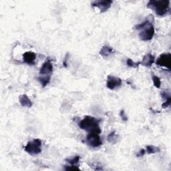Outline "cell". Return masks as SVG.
I'll return each mask as SVG.
<instances>
[{"label": "cell", "instance_id": "6da1fadb", "mask_svg": "<svg viewBox=\"0 0 171 171\" xmlns=\"http://www.w3.org/2000/svg\"><path fill=\"white\" fill-rule=\"evenodd\" d=\"M101 120L91 116H86L82 121L78 122V126L88 133L100 134L102 130L99 126Z\"/></svg>", "mask_w": 171, "mask_h": 171}, {"label": "cell", "instance_id": "7a4b0ae2", "mask_svg": "<svg viewBox=\"0 0 171 171\" xmlns=\"http://www.w3.org/2000/svg\"><path fill=\"white\" fill-rule=\"evenodd\" d=\"M147 7L154 10L158 16L163 17L167 14L170 10V1L169 0H163V1L151 0L148 2Z\"/></svg>", "mask_w": 171, "mask_h": 171}, {"label": "cell", "instance_id": "3957f363", "mask_svg": "<svg viewBox=\"0 0 171 171\" xmlns=\"http://www.w3.org/2000/svg\"><path fill=\"white\" fill-rule=\"evenodd\" d=\"M42 142L39 138H36L27 143L24 146V150L31 155H37L41 152Z\"/></svg>", "mask_w": 171, "mask_h": 171}, {"label": "cell", "instance_id": "277c9868", "mask_svg": "<svg viewBox=\"0 0 171 171\" xmlns=\"http://www.w3.org/2000/svg\"><path fill=\"white\" fill-rule=\"evenodd\" d=\"M85 142L92 148H97L102 145V141L100 136V134L98 133H88L86 138Z\"/></svg>", "mask_w": 171, "mask_h": 171}, {"label": "cell", "instance_id": "5b68a950", "mask_svg": "<svg viewBox=\"0 0 171 171\" xmlns=\"http://www.w3.org/2000/svg\"><path fill=\"white\" fill-rule=\"evenodd\" d=\"M154 33L155 30L154 26L152 24H150L144 27L138 36H139V38L142 41H149L153 38Z\"/></svg>", "mask_w": 171, "mask_h": 171}, {"label": "cell", "instance_id": "8992f818", "mask_svg": "<svg viewBox=\"0 0 171 171\" xmlns=\"http://www.w3.org/2000/svg\"><path fill=\"white\" fill-rule=\"evenodd\" d=\"M156 64L157 66L164 67L167 68L169 70H170L171 66V54L170 53H163L162 54L159 58L156 59Z\"/></svg>", "mask_w": 171, "mask_h": 171}, {"label": "cell", "instance_id": "52a82bcc", "mask_svg": "<svg viewBox=\"0 0 171 171\" xmlns=\"http://www.w3.org/2000/svg\"><path fill=\"white\" fill-rule=\"evenodd\" d=\"M122 81L120 78L109 75L107 77L106 86H107L108 89L113 90L117 88L121 87L122 85Z\"/></svg>", "mask_w": 171, "mask_h": 171}, {"label": "cell", "instance_id": "ba28073f", "mask_svg": "<svg viewBox=\"0 0 171 171\" xmlns=\"http://www.w3.org/2000/svg\"><path fill=\"white\" fill-rule=\"evenodd\" d=\"M113 2L112 0H100V1H94L92 3V7H98L100 10V12L103 13L107 11L110 8Z\"/></svg>", "mask_w": 171, "mask_h": 171}, {"label": "cell", "instance_id": "9c48e42d", "mask_svg": "<svg viewBox=\"0 0 171 171\" xmlns=\"http://www.w3.org/2000/svg\"><path fill=\"white\" fill-rule=\"evenodd\" d=\"M54 68L50 59H47L41 66L40 70V76H52Z\"/></svg>", "mask_w": 171, "mask_h": 171}, {"label": "cell", "instance_id": "30bf717a", "mask_svg": "<svg viewBox=\"0 0 171 171\" xmlns=\"http://www.w3.org/2000/svg\"><path fill=\"white\" fill-rule=\"evenodd\" d=\"M36 59V54L33 52H26L23 54V60L28 65H34Z\"/></svg>", "mask_w": 171, "mask_h": 171}, {"label": "cell", "instance_id": "8fae6325", "mask_svg": "<svg viewBox=\"0 0 171 171\" xmlns=\"http://www.w3.org/2000/svg\"><path fill=\"white\" fill-rule=\"evenodd\" d=\"M155 62V57L151 53L147 54L143 57L142 60L140 62V64L147 68H150L152 64Z\"/></svg>", "mask_w": 171, "mask_h": 171}, {"label": "cell", "instance_id": "7c38bea8", "mask_svg": "<svg viewBox=\"0 0 171 171\" xmlns=\"http://www.w3.org/2000/svg\"><path fill=\"white\" fill-rule=\"evenodd\" d=\"M19 101L20 104L23 106V107L26 108H31L32 106H33V103L30 99L27 94H22L20 96Z\"/></svg>", "mask_w": 171, "mask_h": 171}, {"label": "cell", "instance_id": "4fadbf2b", "mask_svg": "<svg viewBox=\"0 0 171 171\" xmlns=\"http://www.w3.org/2000/svg\"><path fill=\"white\" fill-rule=\"evenodd\" d=\"M114 52V49L108 45H104L100 51V54L104 58H107Z\"/></svg>", "mask_w": 171, "mask_h": 171}, {"label": "cell", "instance_id": "5bb4252c", "mask_svg": "<svg viewBox=\"0 0 171 171\" xmlns=\"http://www.w3.org/2000/svg\"><path fill=\"white\" fill-rule=\"evenodd\" d=\"M51 80L50 76H40L38 78V80L40 82V84L43 88H45L48 84H50Z\"/></svg>", "mask_w": 171, "mask_h": 171}, {"label": "cell", "instance_id": "9a60e30c", "mask_svg": "<svg viewBox=\"0 0 171 171\" xmlns=\"http://www.w3.org/2000/svg\"><path fill=\"white\" fill-rule=\"evenodd\" d=\"M118 136L116 134V132L113 131L110 132L107 136V140L112 145H115L118 142Z\"/></svg>", "mask_w": 171, "mask_h": 171}, {"label": "cell", "instance_id": "2e32d148", "mask_svg": "<svg viewBox=\"0 0 171 171\" xmlns=\"http://www.w3.org/2000/svg\"><path fill=\"white\" fill-rule=\"evenodd\" d=\"M160 149L159 147L155 146H152V145H148L146 147V151L147 152V154H155L157 153V152H160Z\"/></svg>", "mask_w": 171, "mask_h": 171}, {"label": "cell", "instance_id": "e0dca14e", "mask_svg": "<svg viewBox=\"0 0 171 171\" xmlns=\"http://www.w3.org/2000/svg\"><path fill=\"white\" fill-rule=\"evenodd\" d=\"M151 15L149 16V17H150V20L147 19L145 21H143L142 23H141V24H138L136 26H135V29L137 30H142L144 27H145L146 26H147L148 25H149L150 24H152V22H153V21H151L150 20V17H151Z\"/></svg>", "mask_w": 171, "mask_h": 171}, {"label": "cell", "instance_id": "ac0fdd59", "mask_svg": "<svg viewBox=\"0 0 171 171\" xmlns=\"http://www.w3.org/2000/svg\"><path fill=\"white\" fill-rule=\"evenodd\" d=\"M152 80L153 82L154 86L157 88H160L161 86V80L160 78L157 76L153 74H152Z\"/></svg>", "mask_w": 171, "mask_h": 171}, {"label": "cell", "instance_id": "d6986e66", "mask_svg": "<svg viewBox=\"0 0 171 171\" xmlns=\"http://www.w3.org/2000/svg\"><path fill=\"white\" fill-rule=\"evenodd\" d=\"M140 64V62H134L131 58H128L126 59V65L130 68H138V66H139Z\"/></svg>", "mask_w": 171, "mask_h": 171}, {"label": "cell", "instance_id": "ffe728a7", "mask_svg": "<svg viewBox=\"0 0 171 171\" xmlns=\"http://www.w3.org/2000/svg\"><path fill=\"white\" fill-rule=\"evenodd\" d=\"M80 159H81V157L80 156H76L72 159H66V161L71 165H77L78 163H79Z\"/></svg>", "mask_w": 171, "mask_h": 171}, {"label": "cell", "instance_id": "44dd1931", "mask_svg": "<svg viewBox=\"0 0 171 171\" xmlns=\"http://www.w3.org/2000/svg\"><path fill=\"white\" fill-rule=\"evenodd\" d=\"M161 97L163 100L165 102L166 100H167L169 98H171V96H170V93L169 91L167 90H164L161 92Z\"/></svg>", "mask_w": 171, "mask_h": 171}, {"label": "cell", "instance_id": "7402d4cb", "mask_svg": "<svg viewBox=\"0 0 171 171\" xmlns=\"http://www.w3.org/2000/svg\"><path fill=\"white\" fill-rule=\"evenodd\" d=\"M120 116H121V118H122V121L124 122H126L128 121V116H126V114L125 113V112H124V110H121V112H120Z\"/></svg>", "mask_w": 171, "mask_h": 171}, {"label": "cell", "instance_id": "603a6c76", "mask_svg": "<svg viewBox=\"0 0 171 171\" xmlns=\"http://www.w3.org/2000/svg\"><path fill=\"white\" fill-rule=\"evenodd\" d=\"M65 170H80V169L76 165H71L70 166H66Z\"/></svg>", "mask_w": 171, "mask_h": 171}, {"label": "cell", "instance_id": "cb8c5ba5", "mask_svg": "<svg viewBox=\"0 0 171 171\" xmlns=\"http://www.w3.org/2000/svg\"><path fill=\"white\" fill-rule=\"evenodd\" d=\"M170 104H171V98H169L167 100H166L165 102H164L163 103V104H162V108H168L170 106Z\"/></svg>", "mask_w": 171, "mask_h": 171}, {"label": "cell", "instance_id": "d4e9b609", "mask_svg": "<svg viewBox=\"0 0 171 171\" xmlns=\"http://www.w3.org/2000/svg\"><path fill=\"white\" fill-rule=\"evenodd\" d=\"M70 57V55H69V54H66L65 58H64V59L63 61V66L64 68H67L68 66V58Z\"/></svg>", "mask_w": 171, "mask_h": 171}, {"label": "cell", "instance_id": "484cf974", "mask_svg": "<svg viewBox=\"0 0 171 171\" xmlns=\"http://www.w3.org/2000/svg\"><path fill=\"white\" fill-rule=\"evenodd\" d=\"M145 153H146V150H145L144 149H142L137 152L136 156L137 157H142L145 154Z\"/></svg>", "mask_w": 171, "mask_h": 171}]
</instances>
